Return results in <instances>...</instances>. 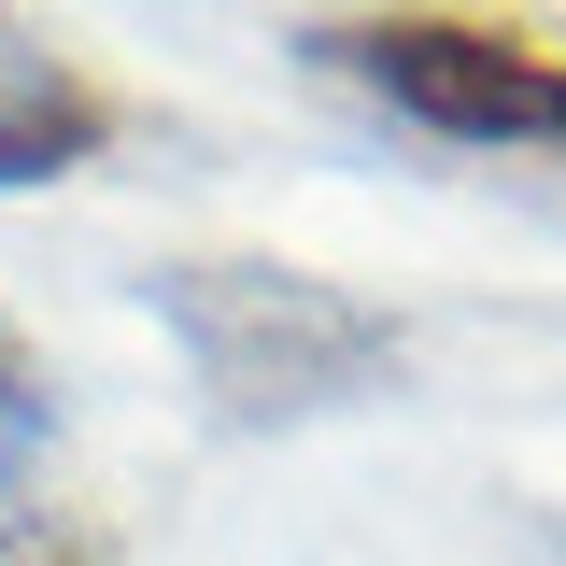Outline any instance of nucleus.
Here are the masks:
<instances>
[{
  "instance_id": "1",
  "label": "nucleus",
  "mask_w": 566,
  "mask_h": 566,
  "mask_svg": "<svg viewBox=\"0 0 566 566\" xmlns=\"http://www.w3.org/2000/svg\"><path fill=\"white\" fill-rule=\"evenodd\" d=\"M297 57L382 99L397 128L468 156H566V29L482 14V0H340L297 29Z\"/></svg>"
},
{
  "instance_id": "2",
  "label": "nucleus",
  "mask_w": 566,
  "mask_h": 566,
  "mask_svg": "<svg viewBox=\"0 0 566 566\" xmlns=\"http://www.w3.org/2000/svg\"><path fill=\"white\" fill-rule=\"evenodd\" d=\"M156 312H170V340L199 354V382L241 424L326 411V397L397 368V312H368L354 283L283 270V255H185V270H156Z\"/></svg>"
},
{
  "instance_id": "3",
  "label": "nucleus",
  "mask_w": 566,
  "mask_h": 566,
  "mask_svg": "<svg viewBox=\"0 0 566 566\" xmlns=\"http://www.w3.org/2000/svg\"><path fill=\"white\" fill-rule=\"evenodd\" d=\"M128 128V99L85 57H43V43H0V185H57L99 142Z\"/></svg>"
},
{
  "instance_id": "4",
  "label": "nucleus",
  "mask_w": 566,
  "mask_h": 566,
  "mask_svg": "<svg viewBox=\"0 0 566 566\" xmlns=\"http://www.w3.org/2000/svg\"><path fill=\"white\" fill-rule=\"evenodd\" d=\"M0 566H99V538H85L71 510H14V524H0Z\"/></svg>"
},
{
  "instance_id": "5",
  "label": "nucleus",
  "mask_w": 566,
  "mask_h": 566,
  "mask_svg": "<svg viewBox=\"0 0 566 566\" xmlns=\"http://www.w3.org/2000/svg\"><path fill=\"white\" fill-rule=\"evenodd\" d=\"M43 439V382H29V354H14V326H0V468Z\"/></svg>"
}]
</instances>
